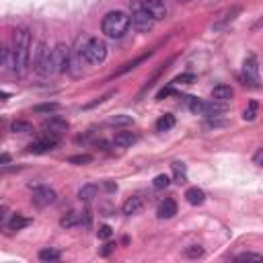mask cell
Masks as SVG:
<instances>
[{"mask_svg":"<svg viewBox=\"0 0 263 263\" xmlns=\"http://www.w3.org/2000/svg\"><path fill=\"white\" fill-rule=\"evenodd\" d=\"M261 158H263V148H259V150H257V154H255V158H253V162H255L257 166H261Z\"/></svg>","mask_w":263,"mask_h":263,"instance_id":"cell-40","label":"cell"},{"mask_svg":"<svg viewBox=\"0 0 263 263\" xmlns=\"http://www.w3.org/2000/svg\"><path fill=\"white\" fill-rule=\"evenodd\" d=\"M152 185H154V189H166L171 185V177L168 175H156Z\"/></svg>","mask_w":263,"mask_h":263,"instance_id":"cell-29","label":"cell"},{"mask_svg":"<svg viewBox=\"0 0 263 263\" xmlns=\"http://www.w3.org/2000/svg\"><path fill=\"white\" fill-rule=\"evenodd\" d=\"M136 142H138V134H134V132H119L113 138V144L117 148H127L132 144H136Z\"/></svg>","mask_w":263,"mask_h":263,"instance_id":"cell-13","label":"cell"},{"mask_svg":"<svg viewBox=\"0 0 263 263\" xmlns=\"http://www.w3.org/2000/svg\"><path fill=\"white\" fill-rule=\"evenodd\" d=\"M175 125V117L171 113H164L158 121H156V132H168Z\"/></svg>","mask_w":263,"mask_h":263,"instance_id":"cell-23","label":"cell"},{"mask_svg":"<svg viewBox=\"0 0 263 263\" xmlns=\"http://www.w3.org/2000/svg\"><path fill=\"white\" fill-rule=\"evenodd\" d=\"M238 12H240V6H234V8H232V10H228V12H226V14H224V16H222L218 23H214V29H216V31L224 29L228 23H232V21L236 18V14H238Z\"/></svg>","mask_w":263,"mask_h":263,"instance_id":"cell-19","label":"cell"},{"mask_svg":"<svg viewBox=\"0 0 263 263\" xmlns=\"http://www.w3.org/2000/svg\"><path fill=\"white\" fill-rule=\"evenodd\" d=\"M58 109H60L58 103H41V105H35V107H33L35 113H53V111H58Z\"/></svg>","mask_w":263,"mask_h":263,"instance_id":"cell-27","label":"cell"},{"mask_svg":"<svg viewBox=\"0 0 263 263\" xmlns=\"http://www.w3.org/2000/svg\"><path fill=\"white\" fill-rule=\"evenodd\" d=\"M45 51H47V45H45L43 41H37V43L33 45V49H29V58H31L33 68H35V70L39 68V64H41V60H43Z\"/></svg>","mask_w":263,"mask_h":263,"instance_id":"cell-14","label":"cell"},{"mask_svg":"<svg viewBox=\"0 0 263 263\" xmlns=\"http://www.w3.org/2000/svg\"><path fill=\"white\" fill-rule=\"evenodd\" d=\"M29 49H31V33L27 29L14 31L12 49H8V64H10V70L18 76H23L25 70H27Z\"/></svg>","mask_w":263,"mask_h":263,"instance_id":"cell-1","label":"cell"},{"mask_svg":"<svg viewBox=\"0 0 263 263\" xmlns=\"http://www.w3.org/2000/svg\"><path fill=\"white\" fill-rule=\"evenodd\" d=\"M6 162H10V156L8 154H0V164H6Z\"/></svg>","mask_w":263,"mask_h":263,"instance_id":"cell-41","label":"cell"},{"mask_svg":"<svg viewBox=\"0 0 263 263\" xmlns=\"http://www.w3.org/2000/svg\"><path fill=\"white\" fill-rule=\"evenodd\" d=\"M68 162L70 164H88V162H92V156L90 154H74L68 158Z\"/></svg>","mask_w":263,"mask_h":263,"instance_id":"cell-31","label":"cell"},{"mask_svg":"<svg viewBox=\"0 0 263 263\" xmlns=\"http://www.w3.org/2000/svg\"><path fill=\"white\" fill-rule=\"evenodd\" d=\"M132 121H134L132 115H115L109 119V125H129Z\"/></svg>","mask_w":263,"mask_h":263,"instance_id":"cell-32","label":"cell"},{"mask_svg":"<svg viewBox=\"0 0 263 263\" xmlns=\"http://www.w3.org/2000/svg\"><path fill=\"white\" fill-rule=\"evenodd\" d=\"M175 214H177V201H175V199L166 197L164 201H160V205H158V210H156V216H158L160 220H168V218H173Z\"/></svg>","mask_w":263,"mask_h":263,"instance_id":"cell-10","label":"cell"},{"mask_svg":"<svg viewBox=\"0 0 263 263\" xmlns=\"http://www.w3.org/2000/svg\"><path fill=\"white\" fill-rule=\"evenodd\" d=\"M43 127L49 132V134H53V136H62L66 129H68V123L64 121V119H58V117H51V119H47L45 123H43Z\"/></svg>","mask_w":263,"mask_h":263,"instance_id":"cell-15","label":"cell"},{"mask_svg":"<svg viewBox=\"0 0 263 263\" xmlns=\"http://www.w3.org/2000/svg\"><path fill=\"white\" fill-rule=\"evenodd\" d=\"M6 220H8V208H6V205H2V208H0V230L4 228Z\"/></svg>","mask_w":263,"mask_h":263,"instance_id":"cell-37","label":"cell"},{"mask_svg":"<svg viewBox=\"0 0 263 263\" xmlns=\"http://www.w3.org/2000/svg\"><path fill=\"white\" fill-rule=\"evenodd\" d=\"M97 191H99V187L92 185V183H88V185H82V187H80L78 197H80L82 201H90L92 197H97Z\"/></svg>","mask_w":263,"mask_h":263,"instance_id":"cell-22","label":"cell"},{"mask_svg":"<svg viewBox=\"0 0 263 263\" xmlns=\"http://www.w3.org/2000/svg\"><path fill=\"white\" fill-rule=\"evenodd\" d=\"M10 132L29 134V132H33V125H31L29 121H25V119H16V121H12V125H10Z\"/></svg>","mask_w":263,"mask_h":263,"instance_id":"cell-25","label":"cell"},{"mask_svg":"<svg viewBox=\"0 0 263 263\" xmlns=\"http://www.w3.org/2000/svg\"><path fill=\"white\" fill-rule=\"evenodd\" d=\"M257 109H259V105H257V101H249V107L245 109V113H242V117H245L247 121H253V119L257 117Z\"/></svg>","mask_w":263,"mask_h":263,"instance_id":"cell-28","label":"cell"},{"mask_svg":"<svg viewBox=\"0 0 263 263\" xmlns=\"http://www.w3.org/2000/svg\"><path fill=\"white\" fill-rule=\"evenodd\" d=\"M80 51H82V55H84L86 62H90V64H101V62H105V58H107V43H105L103 39H99V37H88V39L82 43Z\"/></svg>","mask_w":263,"mask_h":263,"instance_id":"cell-3","label":"cell"},{"mask_svg":"<svg viewBox=\"0 0 263 263\" xmlns=\"http://www.w3.org/2000/svg\"><path fill=\"white\" fill-rule=\"evenodd\" d=\"M242 80L245 84L253 86V88H259V66H257V58L255 55H249L242 64Z\"/></svg>","mask_w":263,"mask_h":263,"instance_id":"cell-7","label":"cell"},{"mask_svg":"<svg viewBox=\"0 0 263 263\" xmlns=\"http://www.w3.org/2000/svg\"><path fill=\"white\" fill-rule=\"evenodd\" d=\"M60 144V136H53V134H43V136H39L37 140H33L29 146H27V150L29 152H33V154H43V152H49V150H53L55 146Z\"/></svg>","mask_w":263,"mask_h":263,"instance_id":"cell-6","label":"cell"},{"mask_svg":"<svg viewBox=\"0 0 263 263\" xmlns=\"http://www.w3.org/2000/svg\"><path fill=\"white\" fill-rule=\"evenodd\" d=\"M4 62H8V49H6V47L0 43V66H2Z\"/></svg>","mask_w":263,"mask_h":263,"instance_id":"cell-39","label":"cell"},{"mask_svg":"<svg viewBox=\"0 0 263 263\" xmlns=\"http://www.w3.org/2000/svg\"><path fill=\"white\" fill-rule=\"evenodd\" d=\"M171 168H173V175H175V181H177V183H185V181H187V166H185V162L175 160V162L171 164Z\"/></svg>","mask_w":263,"mask_h":263,"instance_id":"cell-21","label":"cell"},{"mask_svg":"<svg viewBox=\"0 0 263 263\" xmlns=\"http://www.w3.org/2000/svg\"><path fill=\"white\" fill-rule=\"evenodd\" d=\"M185 199H187L191 205H201V203L205 201V193H203V189H199V187H191V189L185 191Z\"/></svg>","mask_w":263,"mask_h":263,"instance_id":"cell-16","label":"cell"},{"mask_svg":"<svg viewBox=\"0 0 263 263\" xmlns=\"http://www.w3.org/2000/svg\"><path fill=\"white\" fill-rule=\"evenodd\" d=\"M185 255H187L189 259H197V257H201V255H203V249H201L199 245H191V247H187V249H185Z\"/></svg>","mask_w":263,"mask_h":263,"instance_id":"cell-33","label":"cell"},{"mask_svg":"<svg viewBox=\"0 0 263 263\" xmlns=\"http://www.w3.org/2000/svg\"><path fill=\"white\" fill-rule=\"evenodd\" d=\"M154 18L144 10V8H140L138 4H134V10H132V16H129V25L136 29V31H140V33H146V31H150L152 27H154Z\"/></svg>","mask_w":263,"mask_h":263,"instance_id":"cell-5","label":"cell"},{"mask_svg":"<svg viewBox=\"0 0 263 263\" xmlns=\"http://www.w3.org/2000/svg\"><path fill=\"white\" fill-rule=\"evenodd\" d=\"M129 29V16L123 10H111L103 16L101 21V31L109 37V39H119L127 33Z\"/></svg>","mask_w":263,"mask_h":263,"instance_id":"cell-2","label":"cell"},{"mask_svg":"<svg viewBox=\"0 0 263 263\" xmlns=\"http://www.w3.org/2000/svg\"><path fill=\"white\" fill-rule=\"evenodd\" d=\"M195 80H197L195 74L187 72V74H179V76H175V78H173V84H191V82H195Z\"/></svg>","mask_w":263,"mask_h":263,"instance_id":"cell-30","label":"cell"},{"mask_svg":"<svg viewBox=\"0 0 263 263\" xmlns=\"http://www.w3.org/2000/svg\"><path fill=\"white\" fill-rule=\"evenodd\" d=\"M8 97H10V95H8V92H4V90H0V101H6V99H8Z\"/></svg>","mask_w":263,"mask_h":263,"instance_id":"cell-43","label":"cell"},{"mask_svg":"<svg viewBox=\"0 0 263 263\" xmlns=\"http://www.w3.org/2000/svg\"><path fill=\"white\" fill-rule=\"evenodd\" d=\"M78 224H80V214L78 212H68V214H64L60 218V226L62 228H74Z\"/></svg>","mask_w":263,"mask_h":263,"instance_id":"cell-17","label":"cell"},{"mask_svg":"<svg viewBox=\"0 0 263 263\" xmlns=\"http://www.w3.org/2000/svg\"><path fill=\"white\" fill-rule=\"evenodd\" d=\"M148 55H150V51H148V53H142V55H138V58H136V60H132V62H125V64H123L119 70H115V74H113V76H121V74H125V72L134 70V68H136L138 64H142V62H144Z\"/></svg>","mask_w":263,"mask_h":263,"instance_id":"cell-20","label":"cell"},{"mask_svg":"<svg viewBox=\"0 0 263 263\" xmlns=\"http://www.w3.org/2000/svg\"><path fill=\"white\" fill-rule=\"evenodd\" d=\"M189 101V109L191 113L195 115H205V117H212V115H218V113H224L226 107L224 103H218V101H199L195 97H185Z\"/></svg>","mask_w":263,"mask_h":263,"instance_id":"cell-4","label":"cell"},{"mask_svg":"<svg viewBox=\"0 0 263 263\" xmlns=\"http://www.w3.org/2000/svg\"><path fill=\"white\" fill-rule=\"evenodd\" d=\"M171 62H173V58H171L168 62H164V64H160V66H158V68L154 70V74H152V76H150V78L146 80V84H144V88H142V92H146V90H148V88H150V86L154 84V80H156V78H158V76H160V74H162V72H164V70L168 68V64H171Z\"/></svg>","mask_w":263,"mask_h":263,"instance_id":"cell-24","label":"cell"},{"mask_svg":"<svg viewBox=\"0 0 263 263\" xmlns=\"http://www.w3.org/2000/svg\"><path fill=\"white\" fill-rule=\"evenodd\" d=\"M136 4H138L140 8H144L154 21H160V18L166 16V6H164L162 0H138Z\"/></svg>","mask_w":263,"mask_h":263,"instance_id":"cell-9","label":"cell"},{"mask_svg":"<svg viewBox=\"0 0 263 263\" xmlns=\"http://www.w3.org/2000/svg\"><path fill=\"white\" fill-rule=\"evenodd\" d=\"M105 187H107L109 191H115V189H117V185H113V183H105Z\"/></svg>","mask_w":263,"mask_h":263,"instance_id":"cell-42","label":"cell"},{"mask_svg":"<svg viewBox=\"0 0 263 263\" xmlns=\"http://www.w3.org/2000/svg\"><path fill=\"white\" fill-rule=\"evenodd\" d=\"M168 95H173V86H164V88H160L158 90V95H156V99L158 101H162L164 97H168Z\"/></svg>","mask_w":263,"mask_h":263,"instance_id":"cell-38","label":"cell"},{"mask_svg":"<svg viewBox=\"0 0 263 263\" xmlns=\"http://www.w3.org/2000/svg\"><path fill=\"white\" fill-rule=\"evenodd\" d=\"M142 208H144V201H142V197L134 195V197H127V199L123 201V205H121V212H123L125 216H134V214H138Z\"/></svg>","mask_w":263,"mask_h":263,"instance_id":"cell-12","label":"cell"},{"mask_svg":"<svg viewBox=\"0 0 263 263\" xmlns=\"http://www.w3.org/2000/svg\"><path fill=\"white\" fill-rule=\"evenodd\" d=\"M232 97H234V90H232V86H228V84H218V86L212 88V99L218 101V103H226V101H230Z\"/></svg>","mask_w":263,"mask_h":263,"instance_id":"cell-11","label":"cell"},{"mask_svg":"<svg viewBox=\"0 0 263 263\" xmlns=\"http://www.w3.org/2000/svg\"><path fill=\"white\" fill-rule=\"evenodd\" d=\"M263 257L259 255V253H242V255H238L234 261L236 263H242V261H261Z\"/></svg>","mask_w":263,"mask_h":263,"instance_id":"cell-34","label":"cell"},{"mask_svg":"<svg viewBox=\"0 0 263 263\" xmlns=\"http://www.w3.org/2000/svg\"><path fill=\"white\" fill-rule=\"evenodd\" d=\"M113 251H115V245H113V242H107V245H103V249L99 251V255H101V257H109Z\"/></svg>","mask_w":263,"mask_h":263,"instance_id":"cell-36","label":"cell"},{"mask_svg":"<svg viewBox=\"0 0 263 263\" xmlns=\"http://www.w3.org/2000/svg\"><path fill=\"white\" fill-rule=\"evenodd\" d=\"M60 257H62V255H60V251H55V249H41V251H39V259H41V261H47V263H49V261H58Z\"/></svg>","mask_w":263,"mask_h":263,"instance_id":"cell-26","label":"cell"},{"mask_svg":"<svg viewBox=\"0 0 263 263\" xmlns=\"http://www.w3.org/2000/svg\"><path fill=\"white\" fill-rule=\"evenodd\" d=\"M111 234H113V230H111V226H107V224H103V226L97 230V236H99V238H105V240H107Z\"/></svg>","mask_w":263,"mask_h":263,"instance_id":"cell-35","label":"cell"},{"mask_svg":"<svg viewBox=\"0 0 263 263\" xmlns=\"http://www.w3.org/2000/svg\"><path fill=\"white\" fill-rule=\"evenodd\" d=\"M55 191L51 189V187H45V185H39V187H35V191H33V203L37 205V208H47V205H51L53 201H55Z\"/></svg>","mask_w":263,"mask_h":263,"instance_id":"cell-8","label":"cell"},{"mask_svg":"<svg viewBox=\"0 0 263 263\" xmlns=\"http://www.w3.org/2000/svg\"><path fill=\"white\" fill-rule=\"evenodd\" d=\"M29 224H31V218H25V216H21V214H12L10 220H8V228H10V230H23V228L29 226Z\"/></svg>","mask_w":263,"mask_h":263,"instance_id":"cell-18","label":"cell"}]
</instances>
